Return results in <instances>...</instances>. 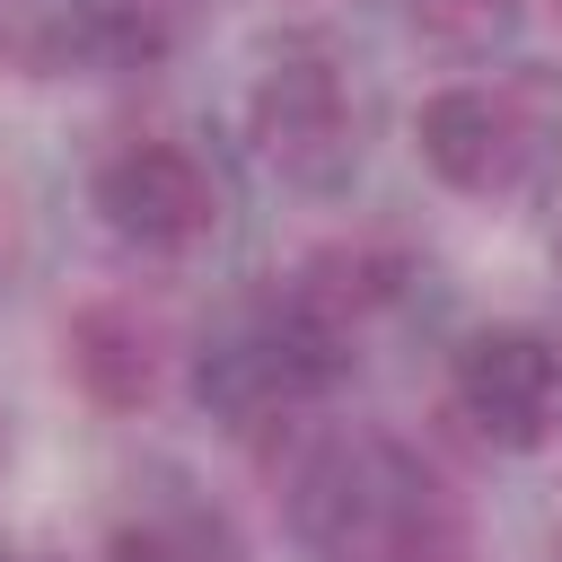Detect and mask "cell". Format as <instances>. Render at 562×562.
<instances>
[{
	"mask_svg": "<svg viewBox=\"0 0 562 562\" xmlns=\"http://www.w3.org/2000/svg\"><path fill=\"white\" fill-rule=\"evenodd\" d=\"M88 211L105 220V237H123L140 255H184L220 228V184L184 140H123L97 158Z\"/></svg>",
	"mask_w": 562,
	"mask_h": 562,
	"instance_id": "obj_4",
	"label": "cell"
},
{
	"mask_svg": "<svg viewBox=\"0 0 562 562\" xmlns=\"http://www.w3.org/2000/svg\"><path fill=\"white\" fill-rule=\"evenodd\" d=\"M413 149H422V167H430L448 193H509V184L527 176V158H536V132H527V114H518L501 88L457 79V88H430V97H422Z\"/></svg>",
	"mask_w": 562,
	"mask_h": 562,
	"instance_id": "obj_6",
	"label": "cell"
},
{
	"mask_svg": "<svg viewBox=\"0 0 562 562\" xmlns=\"http://www.w3.org/2000/svg\"><path fill=\"white\" fill-rule=\"evenodd\" d=\"M413 518H422V474L386 439H325L290 483V527L325 562L395 553L413 536Z\"/></svg>",
	"mask_w": 562,
	"mask_h": 562,
	"instance_id": "obj_3",
	"label": "cell"
},
{
	"mask_svg": "<svg viewBox=\"0 0 562 562\" xmlns=\"http://www.w3.org/2000/svg\"><path fill=\"white\" fill-rule=\"evenodd\" d=\"M0 562H26V553H0Z\"/></svg>",
	"mask_w": 562,
	"mask_h": 562,
	"instance_id": "obj_10",
	"label": "cell"
},
{
	"mask_svg": "<svg viewBox=\"0 0 562 562\" xmlns=\"http://www.w3.org/2000/svg\"><path fill=\"white\" fill-rule=\"evenodd\" d=\"M334 378H342V316H325L307 290L246 299L193 342V404L228 430H263L316 404Z\"/></svg>",
	"mask_w": 562,
	"mask_h": 562,
	"instance_id": "obj_1",
	"label": "cell"
},
{
	"mask_svg": "<svg viewBox=\"0 0 562 562\" xmlns=\"http://www.w3.org/2000/svg\"><path fill=\"white\" fill-rule=\"evenodd\" d=\"M70 378L105 413H132L149 395V325L132 307H79L70 316Z\"/></svg>",
	"mask_w": 562,
	"mask_h": 562,
	"instance_id": "obj_7",
	"label": "cell"
},
{
	"mask_svg": "<svg viewBox=\"0 0 562 562\" xmlns=\"http://www.w3.org/2000/svg\"><path fill=\"white\" fill-rule=\"evenodd\" d=\"M448 395L474 439L527 457V448H544V430L562 413V351L536 325H474L448 351Z\"/></svg>",
	"mask_w": 562,
	"mask_h": 562,
	"instance_id": "obj_5",
	"label": "cell"
},
{
	"mask_svg": "<svg viewBox=\"0 0 562 562\" xmlns=\"http://www.w3.org/2000/svg\"><path fill=\"white\" fill-rule=\"evenodd\" d=\"M105 562H193V544L176 527H158V518H132V527H114Z\"/></svg>",
	"mask_w": 562,
	"mask_h": 562,
	"instance_id": "obj_9",
	"label": "cell"
},
{
	"mask_svg": "<svg viewBox=\"0 0 562 562\" xmlns=\"http://www.w3.org/2000/svg\"><path fill=\"white\" fill-rule=\"evenodd\" d=\"M246 140L299 193H342L351 184V167H360V105H351V79H342L325 35L263 44V61L246 79Z\"/></svg>",
	"mask_w": 562,
	"mask_h": 562,
	"instance_id": "obj_2",
	"label": "cell"
},
{
	"mask_svg": "<svg viewBox=\"0 0 562 562\" xmlns=\"http://www.w3.org/2000/svg\"><path fill=\"white\" fill-rule=\"evenodd\" d=\"M553 562H562V544H553Z\"/></svg>",
	"mask_w": 562,
	"mask_h": 562,
	"instance_id": "obj_11",
	"label": "cell"
},
{
	"mask_svg": "<svg viewBox=\"0 0 562 562\" xmlns=\"http://www.w3.org/2000/svg\"><path fill=\"white\" fill-rule=\"evenodd\" d=\"M404 18H413L430 44H448V53H483V44L509 35L518 0H404Z\"/></svg>",
	"mask_w": 562,
	"mask_h": 562,
	"instance_id": "obj_8",
	"label": "cell"
}]
</instances>
